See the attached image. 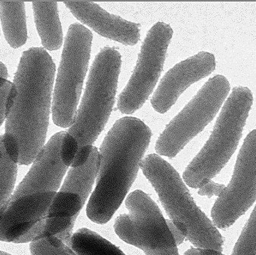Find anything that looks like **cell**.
Wrapping results in <instances>:
<instances>
[{
    "label": "cell",
    "mask_w": 256,
    "mask_h": 255,
    "mask_svg": "<svg viewBox=\"0 0 256 255\" xmlns=\"http://www.w3.org/2000/svg\"><path fill=\"white\" fill-rule=\"evenodd\" d=\"M55 73L46 49L32 47L22 52L14 77L16 100L3 135L4 151L16 164L34 163L46 145Z\"/></svg>",
    "instance_id": "obj_1"
},
{
    "label": "cell",
    "mask_w": 256,
    "mask_h": 255,
    "mask_svg": "<svg viewBox=\"0 0 256 255\" xmlns=\"http://www.w3.org/2000/svg\"><path fill=\"white\" fill-rule=\"evenodd\" d=\"M152 136L148 126L135 117L120 118L109 130L99 150L96 187L87 205V217L93 223L106 224L120 208L136 179Z\"/></svg>",
    "instance_id": "obj_2"
},
{
    "label": "cell",
    "mask_w": 256,
    "mask_h": 255,
    "mask_svg": "<svg viewBox=\"0 0 256 255\" xmlns=\"http://www.w3.org/2000/svg\"><path fill=\"white\" fill-rule=\"evenodd\" d=\"M67 132L54 134L39 153L0 222V241L15 243L48 215L68 169L63 160Z\"/></svg>",
    "instance_id": "obj_3"
},
{
    "label": "cell",
    "mask_w": 256,
    "mask_h": 255,
    "mask_svg": "<svg viewBox=\"0 0 256 255\" xmlns=\"http://www.w3.org/2000/svg\"><path fill=\"white\" fill-rule=\"evenodd\" d=\"M140 169L158 193L170 220L186 229V239L196 249L206 255L222 253L224 243L222 235L213 222L197 206L176 169L155 154L146 156Z\"/></svg>",
    "instance_id": "obj_4"
},
{
    "label": "cell",
    "mask_w": 256,
    "mask_h": 255,
    "mask_svg": "<svg viewBox=\"0 0 256 255\" xmlns=\"http://www.w3.org/2000/svg\"><path fill=\"white\" fill-rule=\"evenodd\" d=\"M122 62L120 51L110 46L102 48L94 58L76 121L68 131L78 145L72 168L86 163L93 144L108 124L115 104Z\"/></svg>",
    "instance_id": "obj_5"
},
{
    "label": "cell",
    "mask_w": 256,
    "mask_h": 255,
    "mask_svg": "<svg viewBox=\"0 0 256 255\" xmlns=\"http://www.w3.org/2000/svg\"><path fill=\"white\" fill-rule=\"evenodd\" d=\"M252 103L254 95L249 88H233L210 138L184 172L183 179L188 187L201 188L225 167L237 150Z\"/></svg>",
    "instance_id": "obj_6"
},
{
    "label": "cell",
    "mask_w": 256,
    "mask_h": 255,
    "mask_svg": "<svg viewBox=\"0 0 256 255\" xmlns=\"http://www.w3.org/2000/svg\"><path fill=\"white\" fill-rule=\"evenodd\" d=\"M92 40V31L79 22L68 30L52 97V120L58 127L68 128L76 121Z\"/></svg>",
    "instance_id": "obj_7"
},
{
    "label": "cell",
    "mask_w": 256,
    "mask_h": 255,
    "mask_svg": "<svg viewBox=\"0 0 256 255\" xmlns=\"http://www.w3.org/2000/svg\"><path fill=\"white\" fill-rule=\"evenodd\" d=\"M230 89L226 76L218 74L209 79L160 135L155 145L156 154L176 157L213 121Z\"/></svg>",
    "instance_id": "obj_8"
},
{
    "label": "cell",
    "mask_w": 256,
    "mask_h": 255,
    "mask_svg": "<svg viewBox=\"0 0 256 255\" xmlns=\"http://www.w3.org/2000/svg\"><path fill=\"white\" fill-rule=\"evenodd\" d=\"M128 214L117 217L116 234L122 241L144 252L146 255H179L174 236L154 201L136 190L126 200Z\"/></svg>",
    "instance_id": "obj_9"
},
{
    "label": "cell",
    "mask_w": 256,
    "mask_h": 255,
    "mask_svg": "<svg viewBox=\"0 0 256 255\" xmlns=\"http://www.w3.org/2000/svg\"><path fill=\"white\" fill-rule=\"evenodd\" d=\"M173 30L164 22L155 23L143 40L134 72L118 96V110L130 115L142 107L154 89L164 69Z\"/></svg>",
    "instance_id": "obj_10"
},
{
    "label": "cell",
    "mask_w": 256,
    "mask_h": 255,
    "mask_svg": "<svg viewBox=\"0 0 256 255\" xmlns=\"http://www.w3.org/2000/svg\"><path fill=\"white\" fill-rule=\"evenodd\" d=\"M256 200V130L249 133L236 160L231 181L212 210L214 225L226 229L248 212Z\"/></svg>",
    "instance_id": "obj_11"
},
{
    "label": "cell",
    "mask_w": 256,
    "mask_h": 255,
    "mask_svg": "<svg viewBox=\"0 0 256 255\" xmlns=\"http://www.w3.org/2000/svg\"><path fill=\"white\" fill-rule=\"evenodd\" d=\"M100 164L98 149L93 146L86 163L70 168L56 196L46 218L62 220L75 225L76 218L92 195Z\"/></svg>",
    "instance_id": "obj_12"
},
{
    "label": "cell",
    "mask_w": 256,
    "mask_h": 255,
    "mask_svg": "<svg viewBox=\"0 0 256 255\" xmlns=\"http://www.w3.org/2000/svg\"><path fill=\"white\" fill-rule=\"evenodd\" d=\"M216 69V58L202 51L178 63L164 75L150 100L153 109L165 114L192 84L212 74Z\"/></svg>",
    "instance_id": "obj_13"
},
{
    "label": "cell",
    "mask_w": 256,
    "mask_h": 255,
    "mask_svg": "<svg viewBox=\"0 0 256 255\" xmlns=\"http://www.w3.org/2000/svg\"><path fill=\"white\" fill-rule=\"evenodd\" d=\"M72 14L103 37L126 46L137 44L140 39V25L112 14L94 1H66Z\"/></svg>",
    "instance_id": "obj_14"
},
{
    "label": "cell",
    "mask_w": 256,
    "mask_h": 255,
    "mask_svg": "<svg viewBox=\"0 0 256 255\" xmlns=\"http://www.w3.org/2000/svg\"><path fill=\"white\" fill-rule=\"evenodd\" d=\"M33 13L38 33L44 49L57 50L62 46L63 31L58 15V2L32 1Z\"/></svg>",
    "instance_id": "obj_15"
},
{
    "label": "cell",
    "mask_w": 256,
    "mask_h": 255,
    "mask_svg": "<svg viewBox=\"0 0 256 255\" xmlns=\"http://www.w3.org/2000/svg\"><path fill=\"white\" fill-rule=\"evenodd\" d=\"M0 19L4 38L14 49L27 40L26 17L24 1H0Z\"/></svg>",
    "instance_id": "obj_16"
},
{
    "label": "cell",
    "mask_w": 256,
    "mask_h": 255,
    "mask_svg": "<svg viewBox=\"0 0 256 255\" xmlns=\"http://www.w3.org/2000/svg\"><path fill=\"white\" fill-rule=\"evenodd\" d=\"M70 248L78 255H126L116 246L88 229H79L74 234Z\"/></svg>",
    "instance_id": "obj_17"
},
{
    "label": "cell",
    "mask_w": 256,
    "mask_h": 255,
    "mask_svg": "<svg viewBox=\"0 0 256 255\" xmlns=\"http://www.w3.org/2000/svg\"><path fill=\"white\" fill-rule=\"evenodd\" d=\"M18 164L10 160L4 151L3 136H0V222L14 192Z\"/></svg>",
    "instance_id": "obj_18"
},
{
    "label": "cell",
    "mask_w": 256,
    "mask_h": 255,
    "mask_svg": "<svg viewBox=\"0 0 256 255\" xmlns=\"http://www.w3.org/2000/svg\"><path fill=\"white\" fill-rule=\"evenodd\" d=\"M232 255H256V205L242 230Z\"/></svg>",
    "instance_id": "obj_19"
},
{
    "label": "cell",
    "mask_w": 256,
    "mask_h": 255,
    "mask_svg": "<svg viewBox=\"0 0 256 255\" xmlns=\"http://www.w3.org/2000/svg\"><path fill=\"white\" fill-rule=\"evenodd\" d=\"M30 253L31 255H78L57 237L31 243Z\"/></svg>",
    "instance_id": "obj_20"
},
{
    "label": "cell",
    "mask_w": 256,
    "mask_h": 255,
    "mask_svg": "<svg viewBox=\"0 0 256 255\" xmlns=\"http://www.w3.org/2000/svg\"><path fill=\"white\" fill-rule=\"evenodd\" d=\"M16 97V90L13 82L6 81L0 85V126L7 119Z\"/></svg>",
    "instance_id": "obj_21"
},
{
    "label": "cell",
    "mask_w": 256,
    "mask_h": 255,
    "mask_svg": "<svg viewBox=\"0 0 256 255\" xmlns=\"http://www.w3.org/2000/svg\"><path fill=\"white\" fill-rule=\"evenodd\" d=\"M225 187L226 186L224 184H218L210 181V182L201 187L198 193L200 196H206L208 198H212L214 196H219Z\"/></svg>",
    "instance_id": "obj_22"
},
{
    "label": "cell",
    "mask_w": 256,
    "mask_h": 255,
    "mask_svg": "<svg viewBox=\"0 0 256 255\" xmlns=\"http://www.w3.org/2000/svg\"><path fill=\"white\" fill-rule=\"evenodd\" d=\"M8 73L6 64L0 62V85H2L8 80Z\"/></svg>",
    "instance_id": "obj_23"
},
{
    "label": "cell",
    "mask_w": 256,
    "mask_h": 255,
    "mask_svg": "<svg viewBox=\"0 0 256 255\" xmlns=\"http://www.w3.org/2000/svg\"><path fill=\"white\" fill-rule=\"evenodd\" d=\"M184 255H208L204 254V253L200 252V250H197V249H190V250H188L186 253H184ZM216 255H222V253H220V254Z\"/></svg>",
    "instance_id": "obj_24"
},
{
    "label": "cell",
    "mask_w": 256,
    "mask_h": 255,
    "mask_svg": "<svg viewBox=\"0 0 256 255\" xmlns=\"http://www.w3.org/2000/svg\"><path fill=\"white\" fill-rule=\"evenodd\" d=\"M0 255H12L8 254V253H4V252L0 251Z\"/></svg>",
    "instance_id": "obj_25"
}]
</instances>
